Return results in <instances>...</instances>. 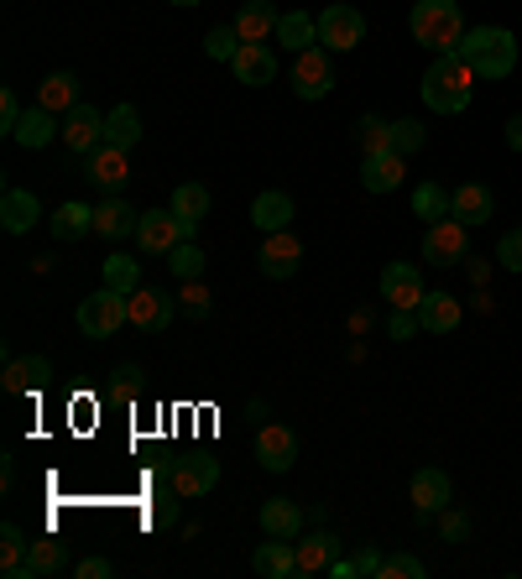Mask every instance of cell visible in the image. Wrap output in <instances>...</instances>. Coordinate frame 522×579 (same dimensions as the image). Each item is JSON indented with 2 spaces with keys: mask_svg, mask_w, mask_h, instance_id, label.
Masks as SVG:
<instances>
[{
  "mask_svg": "<svg viewBox=\"0 0 522 579\" xmlns=\"http://www.w3.org/2000/svg\"><path fill=\"white\" fill-rule=\"evenodd\" d=\"M178 506H183V496L167 485V496H157V506L146 512V522H152V527H173V522H178Z\"/></svg>",
  "mask_w": 522,
  "mask_h": 579,
  "instance_id": "7dc6e473",
  "label": "cell"
},
{
  "mask_svg": "<svg viewBox=\"0 0 522 579\" xmlns=\"http://www.w3.org/2000/svg\"><path fill=\"white\" fill-rule=\"evenodd\" d=\"M366 42V17L356 6H324L319 11V47L329 53H350Z\"/></svg>",
  "mask_w": 522,
  "mask_h": 579,
  "instance_id": "9c48e42d",
  "label": "cell"
},
{
  "mask_svg": "<svg viewBox=\"0 0 522 579\" xmlns=\"http://www.w3.org/2000/svg\"><path fill=\"white\" fill-rule=\"evenodd\" d=\"M126 308H131V329H141V335H162V329L173 324V314H178V298L141 282V287L126 293Z\"/></svg>",
  "mask_w": 522,
  "mask_h": 579,
  "instance_id": "8992f818",
  "label": "cell"
},
{
  "mask_svg": "<svg viewBox=\"0 0 522 579\" xmlns=\"http://www.w3.org/2000/svg\"><path fill=\"white\" fill-rule=\"evenodd\" d=\"M105 141L110 146H121V152H131L141 141V116H137V105H116L110 116H105Z\"/></svg>",
  "mask_w": 522,
  "mask_h": 579,
  "instance_id": "e575fe53",
  "label": "cell"
},
{
  "mask_svg": "<svg viewBox=\"0 0 522 579\" xmlns=\"http://www.w3.org/2000/svg\"><path fill=\"white\" fill-rule=\"evenodd\" d=\"M79 335L84 340H110L121 324H131V308H126V293H116V287H105V293H89V298L79 303Z\"/></svg>",
  "mask_w": 522,
  "mask_h": 579,
  "instance_id": "277c9868",
  "label": "cell"
},
{
  "mask_svg": "<svg viewBox=\"0 0 522 579\" xmlns=\"http://www.w3.org/2000/svg\"><path fill=\"white\" fill-rule=\"evenodd\" d=\"M68 569V548H63L53 533H42V538L26 543V559H21V575L17 579H53Z\"/></svg>",
  "mask_w": 522,
  "mask_h": 579,
  "instance_id": "e0dca14e",
  "label": "cell"
},
{
  "mask_svg": "<svg viewBox=\"0 0 522 579\" xmlns=\"http://www.w3.org/2000/svg\"><path fill=\"white\" fill-rule=\"evenodd\" d=\"M21 116H26V110H21V100H17V89H0V131H6V136H17V125H21Z\"/></svg>",
  "mask_w": 522,
  "mask_h": 579,
  "instance_id": "681fc988",
  "label": "cell"
},
{
  "mask_svg": "<svg viewBox=\"0 0 522 579\" xmlns=\"http://www.w3.org/2000/svg\"><path fill=\"white\" fill-rule=\"evenodd\" d=\"M251 569H257L261 579H293L298 575V548H293V538H267L257 548Z\"/></svg>",
  "mask_w": 522,
  "mask_h": 579,
  "instance_id": "cb8c5ba5",
  "label": "cell"
},
{
  "mask_svg": "<svg viewBox=\"0 0 522 579\" xmlns=\"http://www.w3.org/2000/svg\"><path fill=\"white\" fill-rule=\"evenodd\" d=\"M439 533H444V543H465V538H470V517L455 512V506H444V512H439Z\"/></svg>",
  "mask_w": 522,
  "mask_h": 579,
  "instance_id": "c3c4849f",
  "label": "cell"
},
{
  "mask_svg": "<svg viewBox=\"0 0 522 579\" xmlns=\"http://www.w3.org/2000/svg\"><path fill=\"white\" fill-rule=\"evenodd\" d=\"M497 261H502L507 272H522V230H507L502 245H497Z\"/></svg>",
  "mask_w": 522,
  "mask_h": 579,
  "instance_id": "816d5d0a",
  "label": "cell"
},
{
  "mask_svg": "<svg viewBox=\"0 0 522 579\" xmlns=\"http://www.w3.org/2000/svg\"><path fill=\"white\" fill-rule=\"evenodd\" d=\"M204 251H199V240H183V245H173V251H167V272H173V277L178 282H194V277H204Z\"/></svg>",
  "mask_w": 522,
  "mask_h": 579,
  "instance_id": "ab89813d",
  "label": "cell"
},
{
  "mask_svg": "<svg viewBox=\"0 0 522 579\" xmlns=\"http://www.w3.org/2000/svg\"><path fill=\"white\" fill-rule=\"evenodd\" d=\"M507 146H512V152H522V116L507 120Z\"/></svg>",
  "mask_w": 522,
  "mask_h": 579,
  "instance_id": "db71d44e",
  "label": "cell"
},
{
  "mask_svg": "<svg viewBox=\"0 0 522 579\" xmlns=\"http://www.w3.org/2000/svg\"><path fill=\"white\" fill-rule=\"evenodd\" d=\"M167 485H173L183 501L209 496V491L220 485V460H209V455H183V460L167 465Z\"/></svg>",
  "mask_w": 522,
  "mask_h": 579,
  "instance_id": "ba28073f",
  "label": "cell"
},
{
  "mask_svg": "<svg viewBox=\"0 0 522 579\" xmlns=\"http://www.w3.org/2000/svg\"><path fill=\"white\" fill-rule=\"evenodd\" d=\"M465 251H470V225H460L455 215L428 225V236H423V261L428 266H455V261H465Z\"/></svg>",
  "mask_w": 522,
  "mask_h": 579,
  "instance_id": "30bf717a",
  "label": "cell"
},
{
  "mask_svg": "<svg viewBox=\"0 0 522 579\" xmlns=\"http://www.w3.org/2000/svg\"><path fill=\"white\" fill-rule=\"evenodd\" d=\"M303 522H308V517H303L298 501H287V496L261 501V533H267V538H298Z\"/></svg>",
  "mask_w": 522,
  "mask_h": 579,
  "instance_id": "d4e9b609",
  "label": "cell"
},
{
  "mask_svg": "<svg viewBox=\"0 0 522 579\" xmlns=\"http://www.w3.org/2000/svg\"><path fill=\"white\" fill-rule=\"evenodd\" d=\"M105 287H116V293L141 287V261L126 256V251H110V256H105Z\"/></svg>",
  "mask_w": 522,
  "mask_h": 579,
  "instance_id": "74e56055",
  "label": "cell"
},
{
  "mask_svg": "<svg viewBox=\"0 0 522 579\" xmlns=\"http://www.w3.org/2000/svg\"><path fill=\"white\" fill-rule=\"evenodd\" d=\"M407 26H413V42L428 47V53H460L465 32H470L460 0H418L413 17H407Z\"/></svg>",
  "mask_w": 522,
  "mask_h": 579,
  "instance_id": "7a4b0ae2",
  "label": "cell"
},
{
  "mask_svg": "<svg viewBox=\"0 0 522 579\" xmlns=\"http://www.w3.org/2000/svg\"><path fill=\"white\" fill-rule=\"evenodd\" d=\"M37 220H42L37 194H26V188H6V199H0V230H6V236H26Z\"/></svg>",
  "mask_w": 522,
  "mask_h": 579,
  "instance_id": "603a6c76",
  "label": "cell"
},
{
  "mask_svg": "<svg viewBox=\"0 0 522 579\" xmlns=\"http://www.w3.org/2000/svg\"><path fill=\"white\" fill-rule=\"evenodd\" d=\"M47 230H53V240H58V245H68V240H79V236H95V204L68 199L63 209H53Z\"/></svg>",
  "mask_w": 522,
  "mask_h": 579,
  "instance_id": "4316f807",
  "label": "cell"
},
{
  "mask_svg": "<svg viewBox=\"0 0 522 579\" xmlns=\"http://www.w3.org/2000/svg\"><path fill=\"white\" fill-rule=\"evenodd\" d=\"M53 381V360L47 356H26V360H17V356H6V397H26V392H42Z\"/></svg>",
  "mask_w": 522,
  "mask_h": 579,
  "instance_id": "2e32d148",
  "label": "cell"
},
{
  "mask_svg": "<svg viewBox=\"0 0 522 579\" xmlns=\"http://www.w3.org/2000/svg\"><path fill=\"white\" fill-rule=\"evenodd\" d=\"M418 95L434 116H460L465 105H470V95H476V68H470L460 53H434Z\"/></svg>",
  "mask_w": 522,
  "mask_h": 579,
  "instance_id": "6da1fadb",
  "label": "cell"
},
{
  "mask_svg": "<svg viewBox=\"0 0 522 579\" xmlns=\"http://www.w3.org/2000/svg\"><path fill=\"white\" fill-rule=\"evenodd\" d=\"M460 58L476 68V79H507L518 68V37L507 26H470L460 42Z\"/></svg>",
  "mask_w": 522,
  "mask_h": 579,
  "instance_id": "3957f363",
  "label": "cell"
},
{
  "mask_svg": "<svg viewBox=\"0 0 522 579\" xmlns=\"http://www.w3.org/2000/svg\"><path fill=\"white\" fill-rule=\"evenodd\" d=\"M230 68H236V79H241V84L261 89V84L278 79V53H272L267 42H241V47H236V58H230Z\"/></svg>",
  "mask_w": 522,
  "mask_h": 579,
  "instance_id": "ac0fdd59",
  "label": "cell"
},
{
  "mask_svg": "<svg viewBox=\"0 0 522 579\" xmlns=\"http://www.w3.org/2000/svg\"><path fill=\"white\" fill-rule=\"evenodd\" d=\"M251 225H257L261 236H278V230H287V225H293V199H287L282 188H267V194H257V204H251Z\"/></svg>",
  "mask_w": 522,
  "mask_h": 579,
  "instance_id": "f1b7e54d",
  "label": "cell"
},
{
  "mask_svg": "<svg viewBox=\"0 0 522 579\" xmlns=\"http://www.w3.org/2000/svg\"><path fill=\"white\" fill-rule=\"evenodd\" d=\"M423 141H428V131H423L418 120H392V146H398L402 157L423 152Z\"/></svg>",
  "mask_w": 522,
  "mask_h": 579,
  "instance_id": "7bdbcfd3",
  "label": "cell"
},
{
  "mask_svg": "<svg viewBox=\"0 0 522 579\" xmlns=\"http://www.w3.org/2000/svg\"><path fill=\"white\" fill-rule=\"evenodd\" d=\"M167 209H173V215H178L188 230H199V220L209 215V188H204V183H178Z\"/></svg>",
  "mask_w": 522,
  "mask_h": 579,
  "instance_id": "d6a6232c",
  "label": "cell"
},
{
  "mask_svg": "<svg viewBox=\"0 0 522 579\" xmlns=\"http://www.w3.org/2000/svg\"><path fill=\"white\" fill-rule=\"evenodd\" d=\"M173 298H178V314H188V319H209V308H215V303H209V287H204L199 277L183 282Z\"/></svg>",
  "mask_w": 522,
  "mask_h": 579,
  "instance_id": "b9f144b4",
  "label": "cell"
},
{
  "mask_svg": "<svg viewBox=\"0 0 522 579\" xmlns=\"http://www.w3.org/2000/svg\"><path fill=\"white\" fill-rule=\"evenodd\" d=\"M236 47H241V32H236V26H215V32L204 37V53H209V58H220V63L236 58Z\"/></svg>",
  "mask_w": 522,
  "mask_h": 579,
  "instance_id": "ee69618b",
  "label": "cell"
},
{
  "mask_svg": "<svg viewBox=\"0 0 522 579\" xmlns=\"http://www.w3.org/2000/svg\"><path fill=\"white\" fill-rule=\"evenodd\" d=\"M84 173H89V183H95V188H105V194H121L126 178H131V162H126L121 146H110V141H105V146H95V152H89V167H84Z\"/></svg>",
  "mask_w": 522,
  "mask_h": 579,
  "instance_id": "d6986e66",
  "label": "cell"
},
{
  "mask_svg": "<svg viewBox=\"0 0 522 579\" xmlns=\"http://www.w3.org/2000/svg\"><path fill=\"white\" fill-rule=\"evenodd\" d=\"M173 6H199V0H173Z\"/></svg>",
  "mask_w": 522,
  "mask_h": 579,
  "instance_id": "9f6ffc18",
  "label": "cell"
},
{
  "mask_svg": "<svg viewBox=\"0 0 522 579\" xmlns=\"http://www.w3.org/2000/svg\"><path fill=\"white\" fill-rule=\"evenodd\" d=\"M21 559H26V533H21L17 522H6V527H0V575L17 579Z\"/></svg>",
  "mask_w": 522,
  "mask_h": 579,
  "instance_id": "60d3db41",
  "label": "cell"
},
{
  "mask_svg": "<svg viewBox=\"0 0 522 579\" xmlns=\"http://www.w3.org/2000/svg\"><path fill=\"white\" fill-rule=\"evenodd\" d=\"M63 146L68 152H95V146H105V116L95 110V105H74L68 116H63Z\"/></svg>",
  "mask_w": 522,
  "mask_h": 579,
  "instance_id": "5bb4252c",
  "label": "cell"
},
{
  "mask_svg": "<svg viewBox=\"0 0 522 579\" xmlns=\"http://www.w3.org/2000/svg\"><path fill=\"white\" fill-rule=\"evenodd\" d=\"M407 501H413V517L418 522H434L455 501V485H449V476L444 470H434V465H423L418 476H413V485H407Z\"/></svg>",
  "mask_w": 522,
  "mask_h": 579,
  "instance_id": "8fae6325",
  "label": "cell"
},
{
  "mask_svg": "<svg viewBox=\"0 0 522 579\" xmlns=\"http://www.w3.org/2000/svg\"><path fill=\"white\" fill-rule=\"evenodd\" d=\"M183 240H194V230L173 215V209H146L137 225V245L146 251V256H167L173 245H183Z\"/></svg>",
  "mask_w": 522,
  "mask_h": 579,
  "instance_id": "52a82bcc",
  "label": "cell"
},
{
  "mask_svg": "<svg viewBox=\"0 0 522 579\" xmlns=\"http://www.w3.org/2000/svg\"><path fill=\"white\" fill-rule=\"evenodd\" d=\"M278 6L272 0H246L241 17H236V32H241V42H267L278 37Z\"/></svg>",
  "mask_w": 522,
  "mask_h": 579,
  "instance_id": "f546056e",
  "label": "cell"
},
{
  "mask_svg": "<svg viewBox=\"0 0 522 579\" xmlns=\"http://www.w3.org/2000/svg\"><path fill=\"white\" fill-rule=\"evenodd\" d=\"M350 329H356V335H366V329H371V308H356V314H350Z\"/></svg>",
  "mask_w": 522,
  "mask_h": 579,
  "instance_id": "11a10c76",
  "label": "cell"
},
{
  "mask_svg": "<svg viewBox=\"0 0 522 579\" xmlns=\"http://www.w3.org/2000/svg\"><path fill=\"white\" fill-rule=\"evenodd\" d=\"M293 95L298 100H324L329 89H335V63H329V47H303V53H293Z\"/></svg>",
  "mask_w": 522,
  "mask_h": 579,
  "instance_id": "5b68a950",
  "label": "cell"
},
{
  "mask_svg": "<svg viewBox=\"0 0 522 579\" xmlns=\"http://www.w3.org/2000/svg\"><path fill=\"white\" fill-rule=\"evenodd\" d=\"M449 199H455V194H449L444 183H418V188H413V215H418L423 225H439V220H449Z\"/></svg>",
  "mask_w": 522,
  "mask_h": 579,
  "instance_id": "d590c367",
  "label": "cell"
},
{
  "mask_svg": "<svg viewBox=\"0 0 522 579\" xmlns=\"http://www.w3.org/2000/svg\"><path fill=\"white\" fill-rule=\"evenodd\" d=\"M257 465L261 470H272V476L293 470V465H298V434H293L287 423H261L257 428Z\"/></svg>",
  "mask_w": 522,
  "mask_h": 579,
  "instance_id": "7c38bea8",
  "label": "cell"
},
{
  "mask_svg": "<svg viewBox=\"0 0 522 579\" xmlns=\"http://www.w3.org/2000/svg\"><path fill=\"white\" fill-rule=\"evenodd\" d=\"M278 37L287 53H303V47H314L319 42V17H308V11H287L278 21Z\"/></svg>",
  "mask_w": 522,
  "mask_h": 579,
  "instance_id": "836d02e7",
  "label": "cell"
},
{
  "mask_svg": "<svg viewBox=\"0 0 522 579\" xmlns=\"http://www.w3.org/2000/svg\"><path fill=\"white\" fill-rule=\"evenodd\" d=\"M53 136H63V120L53 116V110H42V105H32V110L21 116V125H17V141L26 146V152H37V146H47Z\"/></svg>",
  "mask_w": 522,
  "mask_h": 579,
  "instance_id": "4dcf8cb0",
  "label": "cell"
},
{
  "mask_svg": "<svg viewBox=\"0 0 522 579\" xmlns=\"http://www.w3.org/2000/svg\"><path fill=\"white\" fill-rule=\"evenodd\" d=\"M37 105L53 110V116H68V110L79 105V79H74V74H47V79L37 84Z\"/></svg>",
  "mask_w": 522,
  "mask_h": 579,
  "instance_id": "1f68e13d",
  "label": "cell"
},
{
  "mask_svg": "<svg viewBox=\"0 0 522 579\" xmlns=\"http://www.w3.org/2000/svg\"><path fill=\"white\" fill-rule=\"evenodd\" d=\"M382 293H387L392 308H418L428 287H423V277H418V266H413V261H387V266H382Z\"/></svg>",
  "mask_w": 522,
  "mask_h": 579,
  "instance_id": "9a60e30c",
  "label": "cell"
},
{
  "mask_svg": "<svg viewBox=\"0 0 522 579\" xmlns=\"http://www.w3.org/2000/svg\"><path fill=\"white\" fill-rule=\"evenodd\" d=\"M402 178H407V157H402V152H382V157H366L361 162L366 194H392Z\"/></svg>",
  "mask_w": 522,
  "mask_h": 579,
  "instance_id": "484cf974",
  "label": "cell"
},
{
  "mask_svg": "<svg viewBox=\"0 0 522 579\" xmlns=\"http://www.w3.org/2000/svg\"><path fill=\"white\" fill-rule=\"evenodd\" d=\"M74 575H79V579H110L116 569H110L105 559H79V564H74Z\"/></svg>",
  "mask_w": 522,
  "mask_h": 579,
  "instance_id": "f5cc1de1",
  "label": "cell"
},
{
  "mask_svg": "<svg viewBox=\"0 0 522 579\" xmlns=\"http://www.w3.org/2000/svg\"><path fill=\"white\" fill-rule=\"evenodd\" d=\"M329 575L335 579H382V554H377V548H371V543H366L361 554H350V559H335L329 564Z\"/></svg>",
  "mask_w": 522,
  "mask_h": 579,
  "instance_id": "f35d334b",
  "label": "cell"
},
{
  "mask_svg": "<svg viewBox=\"0 0 522 579\" xmlns=\"http://www.w3.org/2000/svg\"><path fill=\"white\" fill-rule=\"evenodd\" d=\"M110 376H116V381H110V397H137V386H141V365H137V360H126V365H121V371H110Z\"/></svg>",
  "mask_w": 522,
  "mask_h": 579,
  "instance_id": "bcb514c9",
  "label": "cell"
},
{
  "mask_svg": "<svg viewBox=\"0 0 522 579\" xmlns=\"http://www.w3.org/2000/svg\"><path fill=\"white\" fill-rule=\"evenodd\" d=\"M356 141H361L366 157L398 152V146H392V120H382V116H361V120H356Z\"/></svg>",
  "mask_w": 522,
  "mask_h": 579,
  "instance_id": "8d00e7d4",
  "label": "cell"
},
{
  "mask_svg": "<svg viewBox=\"0 0 522 579\" xmlns=\"http://www.w3.org/2000/svg\"><path fill=\"white\" fill-rule=\"evenodd\" d=\"M418 329H423V324H418V308H398V314L387 319V335H392V340H413Z\"/></svg>",
  "mask_w": 522,
  "mask_h": 579,
  "instance_id": "f907efd6",
  "label": "cell"
},
{
  "mask_svg": "<svg viewBox=\"0 0 522 579\" xmlns=\"http://www.w3.org/2000/svg\"><path fill=\"white\" fill-rule=\"evenodd\" d=\"M137 225H141V215L121 199V194H110L105 204H95V236L110 240V245H121L126 236H137Z\"/></svg>",
  "mask_w": 522,
  "mask_h": 579,
  "instance_id": "ffe728a7",
  "label": "cell"
},
{
  "mask_svg": "<svg viewBox=\"0 0 522 579\" xmlns=\"http://www.w3.org/2000/svg\"><path fill=\"white\" fill-rule=\"evenodd\" d=\"M491 209H497V199H491L486 183H460L455 199H449V215H455L460 225H486L491 220Z\"/></svg>",
  "mask_w": 522,
  "mask_h": 579,
  "instance_id": "83f0119b",
  "label": "cell"
},
{
  "mask_svg": "<svg viewBox=\"0 0 522 579\" xmlns=\"http://www.w3.org/2000/svg\"><path fill=\"white\" fill-rule=\"evenodd\" d=\"M257 266H261V277H293L303 266V240L293 236V230H278V236H267L261 240V251H257Z\"/></svg>",
  "mask_w": 522,
  "mask_h": 579,
  "instance_id": "4fadbf2b",
  "label": "cell"
},
{
  "mask_svg": "<svg viewBox=\"0 0 522 579\" xmlns=\"http://www.w3.org/2000/svg\"><path fill=\"white\" fill-rule=\"evenodd\" d=\"M298 548V575H329V564L340 559V538L319 527V533H308V538L293 543Z\"/></svg>",
  "mask_w": 522,
  "mask_h": 579,
  "instance_id": "7402d4cb",
  "label": "cell"
},
{
  "mask_svg": "<svg viewBox=\"0 0 522 579\" xmlns=\"http://www.w3.org/2000/svg\"><path fill=\"white\" fill-rule=\"evenodd\" d=\"M460 298L455 293H423L418 303V324H423V335H455L460 329Z\"/></svg>",
  "mask_w": 522,
  "mask_h": 579,
  "instance_id": "44dd1931",
  "label": "cell"
},
{
  "mask_svg": "<svg viewBox=\"0 0 522 579\" xmlns=\"http://www.w3.org/2000/svg\"><path fill=\"white\" fill-rule=\"evenodd\" d=\"M428 569H423L418 554H392V559H382V579H423Z\"/></svg>",
  "mask_w": 522,
  "mask_h": 579,
  "instance_id": "f6af8a7d",
  "label": "cell"
}]
</instances>
